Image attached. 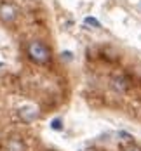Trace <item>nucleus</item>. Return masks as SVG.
<instances>
[{
	"label": "nucleus",
	"instance_id": "f257e3e1",
	"mask_svg": "<svg viewBox=\"0 0 141 151\" xmlns=\"http://www.w3.org/2000/svg\"><path fill=\"white\" fill-rule=\"evenodd\" d=\"M26 52H28V58H30L35 64H49L51 63V49L46 45V44H42V42H38V40H33L28 44L26 47Z\"/></svg>",
	"mask_w": 141,
	"mask_h": 151
},
{
	"label": "nucleus",
	"instance_id": "f03ea898",
	"mask_svg": "<svg viewBox=\"0 0 141 151\" xmlns=\"http://www.w3.org/2000/svg\"><path fill=\"white\" fill-rule=\"evenodd\" d=\"M17 19V7L12 2H0V21L4 24H14Z\"/></svg>",
	"mask_w": 141,
	"mask_h": 151
},
{
	"label": "nucleus",
	"instance_id": "7ed1b4c3",
	"mask_svg": "<svg viewBox=\"0 0 141 151\" xmlns=\"http://www.w3.org/2000/svg\"><path fill=\"white\" fill-rule=\"evenodd\" d=\"M19 116H21L23 122L30 123V122L38 118V111H37V108H33V106H25V108L19 109Z\"/></svg>",
	"mask_w": 141,
	"mask_h": 151
},
{
	"label": "nucleus",
	"instance_id": "20e7f679",
	"mask_svg": "<svg viewBox=\"0 0 141 151\" xmlns=\"http://www.w3.org/2000/svg\"><path fill=\"white\" fill-rule=\"evenodd\" d=\"M111 87L117 92H125L129 89V80H127L125 76H115V78L111 80Z\"/></svg>",
	"mask_w": 141,
	"mask_h": 151
},
{
	"label": "nucleus",
	"instance_id": "39448f33",
	"mask_svg": "<svg viewBox=\"0 0 141 151\" xmlns=\"http://www.w3.org/2000/svg\"><path fill=\"white\" fill-rule=\"evenodd\" d=\"M7 151H26V148L19 137H11L7 141Z\"/></svg>",
	"mask_w": 141,
	"mask_h": 151
},
{
	"label": "nucleus",
	"instance_id": "423d86ee",
	"mask_svg": "<svg viewBox=\"0 0 141 151\" xmlns=\"http://www.w3.org/2000/svg\"><path fill=\"white\" fill-rule=\"evenodd\" d=\"M84 23L89 24V26H94V28H101V23H99L96 17H91V16H87V17L84 19Z\"/></svg>",
	"mask_w": 141,
	"mask_h": 151
},
{
	"label": "nucleus",
	"instance_id": "0eeeda50",
	"mask_svg": "<svg viewBox=\"0 0 141 151\" xmlns=\"http://www.w3.org/2000/svg\"><path fill=\"white\" fill-rule=\"evenodd\" d=\"M51 129H52V130H56V132L63 130V120H61V118H54V120L51 122Z\"/></svg>",
	"mask_w": 141,
	"mask_h": 151
},
{
	"label": "nucleus",
	"instance_id": "6e6552de",
	"mask_svg": "<svg viewBox=\"0 0 141 151\" xmlns=\"http://www.w3.org/2000/svg\"><path fill=\"white\" fill-rule=\"evenodd\" d=\"M122 151H141L140 146H136V144H129V146H125Z\"/></svg>",
	"mask_w": 141,
	"mask_h": 151
},
{
	"label": "nucleus",
	"instance_id": "1a4fd4ad",
	"mask_svg": "<svg viewBox=\"0 0 141 151\" xmlns=\"http://www.w3.org/2000/svg\"><path fill=\"white\" fill-rule=\"evenodd\" d=\"M0 66H2V63H0Z\"/></svg>",
	"mask_w": 141,
	"mask_h": 151
}]
</instances>
